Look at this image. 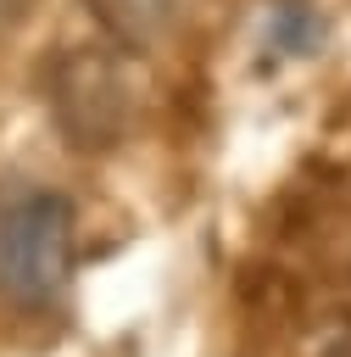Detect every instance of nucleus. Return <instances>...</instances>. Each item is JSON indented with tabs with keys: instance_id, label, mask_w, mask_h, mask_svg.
Instances as JSON below:
<instances>
[{
	"instance_id": "4",
	"label": "nucleus",
	"mask_w": 351,
	"mask_h": 357,
	"mask_svg": "<svg viewBox=\"0 0 351 357\" xmlns=\"http://www.w3.org/2000/svg\"><path fill=\"white\" fill-rule=\"evenodd\" d=\"M22 11H28V0H0V28H6V22H17Z\"/></svg>"
},
{
	"instance_id": "3",
	"label": "nucleus",
	"mask_w": 351,
	"mask_h": 357,
	"mask_svg": "<svg viewBox=\"0 0 351 357\" xmlns=\"http://www.w3.org/2000/svg\"><path fill=\"white\" fill-rule=\"evenodd\" d=\"M84 6L117 50H150L156 39H167L178 17V0H84Z\"/></svg>"
},
{
	"instance_id": "2",
	"label": "nucleus",
	"mask_w": 351,
	"mask_h": 357,
	"mask_svg": "<svg viewBox=\"0 0 351 357\" xmlns=\"http://www.w3.org/2000/svg\"><path fill=\"white\" fill-rule=\"evenodd\" d=\"M50 117L61 128V139L78 156L111 151L128 123H134V89H128V67L123 50L111 39L100 45H67L50 67Z\"/></svg>"
},
{
	"instance_id": "1",
	"label": "nucleus",
	"mask_w": 351,
	"mask_h": 357,
	"mask_svg": "<svg viewBox=\"0 0 351 357\" xmlns=\"http://www.w3.org/2000/svg\"><path fill=\"white\" fill-rule=\"evenodd\" d=\"M78 268V212L50 184L0 190V307L45 312Z\"/></svg>"
}]
</instances>
